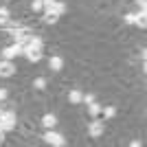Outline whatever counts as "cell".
I'll list each match as a JSON object with an SVG mask.
<instances>
[{
  "label": "cell",
  "instance_id": "5bb4252c",
  "mask_svg": "<svg viewBox=\"0 0 147 147\" xmlns=\"http://www.w3.org/2000/svg\"><path fill=\"white\" fill-rule=\"evenodd\" d=\"M33 88H35V90H44V88H46V79H44V77L33 79Z\"/></svg>",
  "mask_w": 147,
  "mask_h": 147
},
{
  "label": "cell",
  "instance_id": "7402d4cb",
  "mask_svg": "<svg viewBox=\"0 0 147 147\" xmlns=\"http://www.w3.org/2000/svg\"><path fill=\"white\" fill-rule=\"evenodd\" d=\"M5 134H7V132H5V129H2V127H0V145L5 143Z\"/></svg>",
  "mask_w": 147,
  "mask_h": 147
},
{
  "label": "cell",
  "instance_id": "6da1fadb",
  "mask_svg": "<svg viewBox=\"0 0 147 147\" xmlns=\"http://www.w3.org/2000/svg\"><path fill=\"white\" fill-rule=\"evenodd\" d=\"M22 55H24L26 59L31 61V64H37V61L42 59V49H37V46H31V44H26L24 49H22Z\"/></svg>",
  "mask_w": 147,
  "mask_h": 147
},
{
  "label": "cell",
  "instance_id": "e0dca14e",
  "mask_svg": "<svg viewBox=\"0 0 147 147\" xmlns=\"http://www.w3.org/2000/svg\"><path fill=\"white\" fill-rule=\"evenodd\" d=\"M123 20H125V24H134L136 13H125V16H123Z\"/></svg>",
  "mask_w": 147,
  "mask_h": 147
},
{
  "label": "cell",
  "instance_id": "3957f363",
  "mask_svg": "<svg viewBox=\"0 0 147 147\" xmlns=\"http://www.w3.org/2000/svg\"><path fill=\"white\" fill-rule=\"evenodd\" d=\"M16 125H18L16 112H5V114H2V121H0V127L5 129V132H11V129H16Z\"/></svg>",
  "mask_w": 147,
  "mask_h": 147
},
{
  "label": "cell",
  "instance_id": "d6986e66",
  "mask_svg": "<svg viewBox=\"0 0 147 147\" xmlns=\"http://www.w3.org/2000/svg\"><path fill=\"white\" fill-rule=\"evenodd\" d=\"M138 5H141V11H147V0H136Z\"/></svg>",
  "mask_w": 147,
  "mask_h": 147
},
{
  "label": "cell",
  "instance_id": "8fae6325",
  "mask_svg": "<svg viewBox=\"0 0 147 147\" xmlns=\"http://www.w3.org/2000/svg\"><path fill=\"white\" fill-rule=\"evenodd\" d=\"M101 108H103V105H101V103H97V101H92V103H88V110H90V117H92V119H97L99 114H101Z\"/></svg>",
  "mask_w": 147,
  "mask_h": 147
},
{
  "label": "cell",
  "instance_id": "ffe728a7",
  "mask_svg": "<svg viewBox=\"0 0 147 147\" xmlns=\"http://www.w3.org/2000/svg\"><path fill=\"white\" fill-rule=\"evenodd\" d=\"M5 99H7V90H5V88H0V103H2Z\"/></svg>",
  "mask_w": 147,
  "mask_h": 147
},
{
  "label": "cell",
  "instance_id": "52a82bcc",
  "mask_svg": "<svg viewBox=\"0 0 147 147\" xmlns=\"http://www.w3.org/2000/svg\"><path fill=\"white\" fill-rule=\"evenodd\" d=\"M68 103H73V105H79V103H84V92H81L79 88L70 90V92H68Z\"/></svg>",
  "mask_w": 147,
  "mask_h": 147
},
{
  "label": "cell",
  "instance_id": "7a4b0ae2",
  "mask_svg": "<svg viewBox=\"0 0 147 147\" xmlns=\"http://www.w3.org/2000/svg\"><path fill=\"white\" fill-rule=\"evenodd\" d=\"M20 55H22V44H18V42H13L2 49V59H16Z\"/></svg>",
  "mask_w": 147,
  "mask_h": 147
},
{
  "label": "cell",
  "instance_id": "9c48e42d",
  "mask_svg": "<svg viewBox=\"0 0 147 147\" xmlns=\"http://www.w3.org/2000/svg\"><path fill=\"white\" fill-rule=\"evenodd\" d=\"M42 125L46 129H53L57 125V117H55V114H44V117H42Z\"/></svg>",
  "mask_w": 147,
  "mask_h": 147
},
{
  "label": "cell",
  "instance_id": "9a60e30c",
  "mask_svg": "<svg viewBox=\"0 0 147 147\" xmlns=\"http://www.w3.org/2000/svg\"><path fill=\"white\" fill-rule=\"evenodd\" d=\"M9 16H11V13H9V9H7V7H0V24H2V22H7V20H9Z\"/></svg>",
  "mask_w": 147,
  "mask_h": 147
},
{
  "label": "cell",
  "instance_id": "4fadbf2b",
  "mask_svg": "<svg viewBox=\"0 0 147 147\" xmlns=\"http://www.w3.org/2000/svg\"><path fill=\"white\" fill-rule=\"evenodd\" d=\"M57 20H59V16H57V13H51V11H46V16H44V22H46V24H55Z\"/></svg>",
  "mask_w": 147,
  "mask_h": 147
},
{
  "label": "cell",
  "instance_id": "ba28073f",
  "mask_svg": "<svg viewBox=\"0 0 147 147\" xmlns=\"http://www.w3.org/2000/svg\"><path fill=\"white\" fill-rule=\"evenodd\" d=\"M49 68L53 70V73H59L61 68H64V57H61V55H53L49 59Z\"/></svg>",
  "mask_w": 147,
  "mask_h": 147
},
{
  "label": "cell",
  "instance_id": "8992f818",
  "mask_svg": "<svg viewBox=\"0 0 147 147\" xmlns=\"http://www.w3.org/2000/svg\"><path fill=\"white\" fill-rule=\"evenodd\" d=\"M16 64H13L11 59H2L0 61V77H5V79H9V77H13L16 75Z\"/></svg>",
  "mask_w": 147,
  "mask_h": 147
},
{
  "label": "cell",
  "instance_id": "44dd1931",
  "mask_svg": "<svg viewBox=\"0 0 147 147\" xmlns=\"http://www.w3.org/2000/svg\"><path fill=\"white\" fill-rule=\"evenodd\" d=\"M129 145H132V147H141V141H138V138H134V141H129Z\"/></svg>",
  "mask_w": 147,
  "mask_h": 147
},
{
  "label": "cell",
  "instance_id": "2e32d148",
  "mask_svg": "<svg viewBox=\"0 0 147 147\" xmlns=\"http://www.w3.org/2000/svg\"><path fill=\"white\" fill-rule=\"evenodd\" d=\"M42 9H44L42 0H33V2H31V11H42Z\"/></svg>",
  "mask_w": 147,
  "mask_h": 147
},
{
  "label": "cell",
  "instance_id": "5b68a950",
  "mask_svg": "<svg viewBox=\"0 0 147 147\" xmlns=\"http://www.w3.org/2000/svg\"><path fill=\"white\" fill-rule=\"evenodd\" d=\"M44 141L49 143V145H55V147H64L66 145V138L61 134H57V132H53V129H49L46 134H44Z\"/></svg>",
  "mask_w": 147,
  "mask_h": 147
},
{
  "label": "cell",
  "instance_id": "7c38bea8",
  "mask_svg": "<svg viewBox=\"0 0 147 147\" xmlns=\"http://www.w3.org/2000/svg\"><path fill=\"white\" fill-rule=\"evenodd\" d=\"M101 112H103L105 119H114L117 117V108H114V105H105V108H101Z\"/></svg>",
  "mask_w": 147,
  "mask_h": 147
},
{
  "label": "cell",
  "instance_id": "30bf717a",
  "mask_svg": "<svg viewBox=\"0 0 147 147\" xmlns=\"http://www.w3.org/2000/svg\"><path fill=\"white\" fill-rule=\"evenodd\" d=\"M136 26H141V29H147V11H141L136 13V20H134Z\"/></svg>",
  "mask_w": 147,
  "mask_h": 147
},
{
  "label": "cell",
  "instance_id": "277c9868",
  "mask_svg": "<svg viewBox=\"0 0 147 147\" xmlns=\"http://www.w3.org/2000/svg\"><path fill=\"white\" fill-rule=\"evenodd\" d=\"M103 132H105V125H103V121H99V119H94V121L88 125V136H90V138H99V136H103Z\"/></svg>",
  "mask_w": 147,
  "mask_h": 147
},
{
  "label": "cell",
  "instance_id": "ac0fdd59",
  "mask_svg": "<svg viewBox=\"0 0 147 147\" xmlns=\"http://www.w3.org/2000/svg\"><path fill=\"white\" fill-rule=\"evenodd\" d=\"M84 101H86V103H92V101H94V94H84Z\"/></svg>",
  "mask_w": 147,
  "mask_h": 147
}]
</instances>
